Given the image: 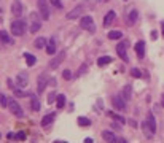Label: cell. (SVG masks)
<instances>
[{"label": "cell", "instance_id": "obj_1", "mask_svg": "<svg viewBox=\"0 0 164 143\" xmlns=\"http://www.w3.org/2000/svg\"><path fill=\"white\" fill-rule=\"evenodd\" d=\"M11 32H13V35H16V37L24 35V32H26V22L22 19H15L11 22Z\"/></svg>", "mask_w": 164, "mask_h": 143}, {"label": "cell", "instance_id": "obj_2", "mask_svg": "<svg viewBox=\"0 0 164 143\" xmlns=\"http://www.w3.org/2000/svg\"><path fill=\"white\" fill-rule=\"evenodd\" d=\"M40 18H42V14L30 13V30L29 32L35 34V32L40 30V27H42V21H40Z\"/></svg>", "mask_w": 164, "mask_h": 143}, {"label": "cell", "instance_id": "obj_3", "mask_svg": "<svg viewBox=\"0 0 164 143\" xmlns=\"http://www.w3.org/2000/svg\"><path fill=\"white\" fill-rule=\"evenodd\" d=\"M37 5H38L40 14H42V19H49V5H48V0H38Z\"/></svg>", "mask_w": 164, "mask_h": 143}, {"label": "cell", "instance_id": "obj_4", "mask_svg": "<svg viewBox=\"0 0 164 143\" xmlns=\"http://www.w3.org/2000/svg\"><path fill=\"white\" fill-rule=\"evenodd\" d=\"M8 108H10V111L15 114V116H18V118H24V110L21 108V105L16 102V100H10V104H8Z\"/></svg>", "mask_w": 164, "mask_h": 143}, {"label": "cell", "instance_id": "obj_5", "mask_svg": "<svg viewBox=\"0 0 164 143\" xmlns=\"http://www.w3.org/2000/svg\"><path fill=\"white\" fill-rule=\"evenodd\" d=\"M80 25L83 27V29H86V30H89L91 34H94V32H96V25H94V21H92V18H91V16H85V18H81Z\"/></svg>", "mask_w": 164, "mask_h": 143}, {"label": "cell", "instance_id": "obj_6", "mask_svg": "<svg viewBox=\"0 0 164 143\" xmlns=\"http://www.w3.org/2000/svg\"><path fill=\"white\" fill-rule=\"evenodd\" d=\"M83 11H85V7H83V5H77L73 10H70L69 13L65 14V18L69 19V21H72V19H77V18H80L81 14H83Z\"/></svg>", "mask_w": 164, "mask_h": 143}, {"label": "cell", "instance_id": "obj_7", "mask_svg": "<svg viewBox=\"0 0 164 143\" xmlns=\"http://www.w3.org/2000/svg\"><path fill=\"white\" fill-rule=\"evenodd\" d=\"M113 107H115V110H118V111H124L128 107H126V99L123 97V95H115L113 97Z\"/></svg>", "mask_w": 164, "mask_h": 143}, {"label": "cell", "instance_id": "obj_8", "mask_svg": "<svg viewBox=\"0 0 164 143\" xmlns=\"http://www.w3.org/2000/svg\"><path fill=\"white\" fill-rule=\"evenodd\" d=\"M128 40H123L121 43H118V46H116V53H118V56L121 57L123 61H128V54H126V48H128Z\"/></svg>", "mask_w": 164, "mask_h": 143}, {"label": "cell", "instance_id": "obj_9", "mask_svg": "<svg viewBox=\"0 0 164 143\" xmlns=\"http://www.w3.org/2000/svg\"><path fill=\"white\" fill-rule=\"evenodd\" d=\"M65 59V51H61L56 57H54V59L49 62V65H48V68H51V70H56L59 65H61V62Z\"/></svg>", "mask_w": 164, "mask_h": 143}, {"label": "cell", "instance_id": "obj_10", "mask_svg": "<svg viewBox=\"0 0 164 143\" xmlns=\"http://www.w3.org/2000/svg\"><path fill=\"white\" fill-rule=\"evenodd\" d=\"M48 81H49V80H48V73H42V75L38 76V80H37V89H38V94L45 91Z\"/></svg>", "mask_w": 164, "mask_h": 143}, {"label": "cell", "instance_id": "obj_11", "mask_svg": "<svg viewBox=\"0 0 164 143\" xmlns=\"http://www.w3.org/2000/svg\"><path fill=\"white\" fill-rule=\"evenodd\" d=\"M22 10H24V7H22V3L19 2V0H15V2L11 3V13H13L15 18H21Z\"/></svg>", "mask_w": 164, "mask_h": 143}, {"label": "cell", "instance_id": "obj_12", "mask_svg": "<svg viewBox=\"0 0 164 143\" xmlns=\"http://www.w3.org/2000/svg\"><path fill=\"white\" fill-rule=\"evenodd\" d=\"M16 84L19 86V88H26V86L29 84V75H27L26 72H21V73H18V76H16Z\"/></svg>", "mask_w": 164, "mask_h": 143}, {"label": "cell", "instance_id": "obj_13", "mask_svg": "<svg viewBox=\"0 0 164 143\" xmlns=\"http://www.w3.org/2000/svg\"><path fill=\"white\" fill-rule=\"evenodd\" d=\"M135 53H137L139 59H143L145 57V41L143 40H139L135 43Z\"/></svg>", "mask_w": 164, "mask_h": 143}, {"label": "cell", "instance_id": "obj_14", "mask_svg": "<svg viewBox=\"0 0 164 143\" xmlns=\"http://www.w3.org/2000/svg\"><path fill=\"white\" fill-rule=\"evenodd\" d=\"M137 19H139V11L137 10H132L128 14V18H126V24L128 25H134L135 22H137Z\"/></svg>", "mask_w": 164, "mask_h": 143}, {"label": "cell", "instance_id": "obj_15", "mask_svg": "<svg viewBox=\"0 0 164 143\" xmlns=\"http://www.w3.org/2000/svg\"><path fill=\"white\" fill-rule=\"evenodd\" d=\"M102 138H104L105 141H108V143L118 141V137H116L115 132H112V131H104V132H102Z\"/></svg>", "mask_w": 164, "mask_h": 143}, {"label": "cell", "instance_id": "obj_16", "mask_svg": "<svg viewBox=\"0 0 164 143\" xmlns=\"http://www.w3.org/2000/svg\"><path fill=\"white\" fill-rule=\"evenodd\" d=\"M30 107L34 111H40V108H42V105H40V100L35 94H30Z\"/></svg>", "mask_w": 164, "mask_h": 143}, {"label": "cell", "instance_id": "obj_17", "mask_svg": "<svg viewBox=\"0 0 164 143\" xmlns=\"http://www.w3.org/2000/svg\"><path fill=\"white\" fill-rule=\"evenodd\" d=\"M115 18H116L115 11H113V10H110V11H108V13L105 14V18H104V25H105V27H108V25L112 24V21H113Z\"/></svg>", "mask_w": 164, "mask_h": 143}, {"label": "cell", "instance_id": "obj_18", "mask_svg": "<svg viewBox=\"0 0 164 143\" xmlns=\"http://www.w3.org/2000/svg\"><path fill=\"white\" fill-rule=\"evenodd\" d=\"M54 118H56V113H48V114H45L43 119H42V126H43V127L49 126V124L54 121Z\"/></svg>", "mask_w": 164, "mask_h": 143}, {"label": "cell", "instance_id": "obj_19", "mask_svg": "<svg viewBox=\"0 0 164 143\" xmlns=\"http://www.w3.org/2000/svg\"><path fill=\"white\" fill-rule=\"evenodd\" d=\"M0 37H2V43H3V45H13V43H15V40L10 38L7 30H0Z\"/></svg>", "mask_w": 164, "mask_h": 143}, {"label": "cell", "instance_id": "obj_20", "mask_svg": "<svg viewBox=\"0 0 164 143\" xmlns=\"http://www.w3.org/2000/svg\"><path fill=\"white\" fill-rule=\"evenodd\" d=\"M24 59H26V62H27L29 67L35 65V62H37V57L34 54H30V53H24Z\"/></svg>", "mask_w": 164, "mask_h": 143}, {"label": "cell", "instance_id": "obj_21", "mask_svg": "<svg viewBox=\"0 0 164 143\" xmlns=\"http://www.w3.org/2000/svg\"><path fill=\"white\" fill-rule=\"evenodd\" d=\"M147 121H148V126H150V129H152V132L155 134V132H156V121H155V116H153V113H148V116H147Z\"/></svg>", "mask_w": 164, "mask_h": 143}, {"label": "cell", "instance_id": "obj_22", "mask_svg": "<svg viewBox=\"0 0 164 143\" xmlns=\"http://www.w3.org/2000/svg\"><path fill=\"white\" fill-rule=\"evenodd\" d=\"M121 95L124 97L126 100H131V97H132V88L129 84H126L124 88H123V91H121Z\"/></svg>", "mask_w": 164, "mask_h": 143}, {"label": "cell", "instance_id": "obj_23", "mask_svg": "<svg viewBox=\"0 0 164 143\" xmlns=\"http://www.w3.org/2000/svg\"><path fill=\"white\" fill-rule=\"evenodd\" d=\"M46 53L48 54H54V53H56V40H54V38H51L46 43Z\"/></svg>", "mask_w": 164, "mask_h": 143}, {"label": "cell", "instance_id": "obj_24", "mask_svg": "<svg viewBox=\"0 0 164 143\" xmlns=\"http://www.w3.org/2000/svg\"><path fill=\"white\" fill-rule=\"evenodd\" d=\"M34 46H35L37 49H42V48H45V46H46V38H43V37H38V38H35V41H34Z\"/></svg>", "mask_w": 164, "mask_h": 143}, {"label": "cell", "instance_id": "obj_25", "mask_svg": "<svg viewBox=\"0 0 164 143\" xmlns=\"http://www.w3.org/2000/svg\"><path fill=\"white\" fill-rule=\"evenodd\" d=\"M142 129H143V134H145V137L147 138H150L152 135H155L153 132H152V129H150V126H148V121L145 119V121H142Z\"/></svg>", "mask_w": 164, "mask_h": 143}, {"label": "cell", "instance_id": "obj_26", "mask_svg": "<svg viewBox=\"0 0 164 143\" xmlns=\"http://www.w3.org/2000/svg\"><path fill=\"white\" fill-rule=\"evenodd\" d=\"M110 62H112V57L110 56H102V57H99V59H97V65L99 67H104V65L110 64Z\"/></svg>", "mask_w": 164, "mask_h": 143}, {"label": "cell", "instance_id": "obj_27", "mask_svg": "<svg viewBox=\"0 0 164 143\" xmlns=\"http://www.w3.org/2000/svg\"><path fill=\"white\" fill-rule=\"evenodd\" d=\"M65 95L64 94H58V100H56V105H58V108H64L65 107Z\"/></svg>", "mask_w": 164, "mask_h": 143}, {"label": "cell", "instance_id": "obj_28", "mask_svg": "<svg viewBox=\"0 0 164 143\" xmlns=\"http://www.w3.org/2000/svg\"><path fill=\"white\" fill-rule=\"evenodd\" d=\"M123 37V34L119 32V30H112V32H108V38L110 40H118V38H121Z\"/></svg>", "mask_w": 164, "mask_h": 143}, {"label": "cell", "instance_id": "obj_29", "mask_svg": "<svg viewBox=\"0 0 164 143\" xmlns=\"http://www.w3.org/2000/svg\"><path fill=\"white\" fill-rule=\"evenodd\" d=\"M78 124H80L81 127H86V126L91 124V119H88V118H85V116H80V118H78Z\"/></svg>", "mask_w": 164, "mask_h": 143}, {"label": "cell", "instance_id": "obj_30", "mask_svg": "<svg viewBox=\"0 0 164 143\" xmlns=\"http://www.w3.org/2000/svg\"><path fill=\"white\" fill-rule=\"evenodd\" d=\"M110 116H112V118H113L115 121H119L121 124H124V122H126V119H124V118H123V116H119V114H115V113H110Z\"/></svg>", "mask_w": 164, "mask_h": 143}, {"label": "cell", "instance_id": "obj_31", "mask_svg": "<svg viewBox=\"0 0 164 143\" xmlns=\"http://www.w3.org/2000/svg\"><path fill=\"white\" fill-rule=\"evenodd\" d=\"M56 100H58V94L56 92H51L48 95V104H53V102H56Z\"/></svg>", "mask_w": 164, "mask_h": 143}, {"label": "cell", "instance_id": "obj_32", "mask_svg": "<svg viewBox=\"0 0 164 143\" xmlns=\"http://www.w3.org/2000/svg\"><path fill=\"white\" fill-rule=\"evenodd\" d=\"M131 75L135 76V78H140V76H142V72H140L139 68H132V70H131Z\"/></svg>", "mask_w": 164, "mask_h": 143}, {"label": "cell", "instance_id": "obj_33", "mask_svg": "<svg viewBox=\"0 0 164 143\" xmlns=\"http://www.w3.org/2000/svg\"><path fill=\"white\" fill-rule=\"evenodd\" d=\"M49 3L53 7H56V8H62V2H61V0H49Z\"/></svg>", "mask_w": 164, "mask_h": 143}, {"label": "cell", "instance_id": "obj_34", "mask_svg": "<svg viewBox=\"0 0 164 143\" xmlns=\"http://www.w3.org/2000/svg\"><path fill=\"white\" fill-rule=\"evenodd\" d=\"M0 102H2V107H8V104H10V100L2 94V95H0Z\"/></svg>", "mask_w": 164, "mask_h": 143}, {"label": "cell", "instance_id": "obj_35", "mask_svg": "<svg viewBox=\"0 0 164 143\" xmlns=\"http://www.w3.org/2000/svg\"><path fill=\"white\" fill-rule=\"evenodd\" d=\"M62 76H64L65 80H70V78H72V73H70V70H64V72H62Z\"/></svg>", "mask_w": 164, "mask_h": 143}, {"label": "cell", "instance_id": "obj_36", "mask_svg": "<svg viewBox=\"0 0 164 143\" xmlns=\"http://www.w3.org/2000/svg\"><path fill=\"white\" fill-rule=\"evenodd\" d=\"M86 68H88V64H83V65H81V68H80V72H78V73H77V76H80V75H83V73H85V72H86Z\"/></svg>", "mask_w": 164, "mask_h": 143}, {"label": "cell", "instance_id": "obj_37", "mask_svg": "<svg viewBox=\"0 0 164 143\" xmlns=\"http://www.w3.org/2000/svg\"><path fill=\"white\" fill-rule=\"evenodd\" d=\"M26 137H27V135H26V132H18L15 138H18V140H26Z\"/></svg>", "mask_w": 164, "mask_h": 143}, {"label": "cell", "instance_id": "obj_38", "mask_svg": "<svg viewBox=\"0 0 164 143\" xmlns=\"http://www.w3.org/2000/svg\"><path fill=\"white\" fill-rule=\"evenodd\" d=\"M13 92H15V95H18V97H24V95H26V94H24L21 89H16V88L13 89Z\"/></svg>", "mask_w": 164, "mask_h": 143}, {"label": "cell", "instance_id": "obj_39", "mask_svg": "<svg viewBox=\"0 0 164 143\" xmlns=\"http://www.w3.org/2000/svg\"><path fill=\"white\" fill-rule=\"evenodd\" d=\"M8 86H10L11 89H15L16 88V83H13V80H8Z\"/></svg>", "mask_w": 164, "mask_h": 143}, {"label": "cell", "instance_id": "obj_40", "mask_svg": "<svg viewBox=\"0 0 164 143\" xmlns=\"http://www.w3.org/2000/svg\"><path fill=\"white\" fill-rule=\"evenodd\" d=\"M152 38H153V40H156V38H158V34H156V32H155V30H153V32H152Z\"/></svg>", "mask_w": 164, "mask_h": 143}, {"label": "cell", "instance_id": "obj_41", "mask_svg": "<svg viewBox=\"0 0 164 143\" xmlns=\"http://www.w3.org/2000/svg\"><path fill=\"white\" fill-rule=\"evenodd\" d=\"M85 141H86V143H92V141H94V140H92V138H91V137H88V138H85Z\"/></svg>", "mask_w": 164, "mask_h": 143}, {"label": "cell", "instance_id": "obj_42", "mask_svg": "<svg viewBox=\"0 0 164 143\" xmlns=\"http://www.w3.org/2000/svg\"><path fill=\"white\" fill-rule=\"evenodd\" d=\"M161 30H162V37H164V21L161 22Z\"/></svg>", "mask_w": 164, "mask_h": 143}, {"label": "cell", "instance_id": "obj_43", "mask_svg": "<svg viewBox=\"0 0 164 143\" xmlns=\"http://www.w3.org/2000/svg\"><path fill=\"white\" fill-rule=\"evenodd\" d=\"M161 105H162V107H164V94H162V95H161Z\"/></svg>", "mask_w": 164, "mask_h": 143}]
</instances>
